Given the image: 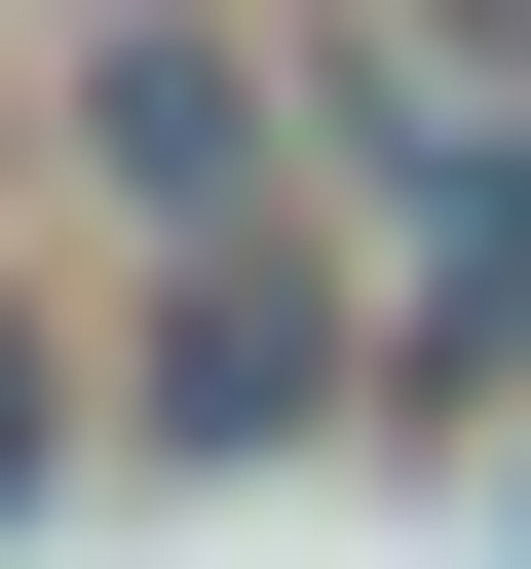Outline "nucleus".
<instances>
[{
  "instance_id": "20e7f679",
  "label": "nucleus",
  "mask_w": 531,
  "mask_h": 569,
  "mask_svg": "<svg viewBox=\"0 0 531 569\" xmlns=\"http://www.w3.org/2000/svg\"><path fill=\"white\" fill-rule=\"evenodd\" d=\"M39 456H77V380H39V342H0V493H39Z\"/></svg>"
},
{
  "instance_id": "7ed1b4c3",
  "label": "nucleus",
  "mask_w": 531,
  "mask_h": 569,
  "mask_svg": "<svg viewBox=\"0 0 531 569\" xmlns=\"http://www.w3.org/2000/svg\"><path fill=\"white\" fill-rule=\"evenodd\" d=\"M531 114V0H380V152H493Z\"/></svg>"
},
{
  "instance_id": "f257e3e1",
  "label": "nucleus",
  "mask_w": 531,
  "mask_h": 569,
  "mask_svg": "<svg viewBox=\"0 0 531 569\" xmlns=\"http://www.w3.org/2000/svg\"><path fill=\"white\" fill-rule=\"evenodd\" d=\"M77 190L190 266V228H304V77L228 39V0H77Z\"/></svg>"
},
{
  "instance_id": "f03ea898",
  "label": "nucleus",
  "mask_w": 531,
  "mask_h": 569,
  "mask_svg": "<svg viewBox=\"0 0 531 569\" xmlns=\"http://www.w3.org/2000/svg\"><path fill=\"white\" fill-rule=\"evenodd\" d=\"M152 305H190V342H152V418H190V456H266V418H304V380H342V342H304V305H342V266H304V228H190V266H152Z\"/></svg>"
}]
</instances>
